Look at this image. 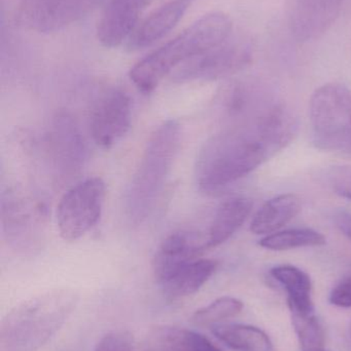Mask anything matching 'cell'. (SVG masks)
I'll return each instance as SVG.
<instances>
[{
    "instance_id": "1",
    "label": "cell",
    "mask_w": 351,
    "mask_h": 351,
    "mask_svg": "<svg viewBox=\"0 0 351 351\" xmlns=\"http://www.w3.org/2000/svg\"><path fill=\"white\" fill-rule=\"evenodd\" d=\"M294 119L274 104L263 112L214 136L198 156L200 189L214 192L253 172L292 140Z\"/></svg>"
},
{
    "instance_id": "2",
    "label": "cell",
    "mask_w": 351,
    "mask_h": 351,
    "mask_svg": "<svg viewBox=\"0 0 351 351\" xmlns=\"http://www.w3.org/2000/svg\"><path fill=\"white\" fill-rule=\"evenodd\" d=\"M233 23L224 12H210L196 21L181 34L146 56L131 71L130 80L144 94H150L179 66L228 40Z\"/></svg>"
},
{
    "instance_id": "3",
    "label": "cell",
    "mask_w": 351,
    "mask_h": 351,
    "mask_svg": "<svg viewBox=\"0 0 351 351\" xmlns=\"http://www.w3.org/2000/svg\"><path fill=\"white\" fill-rule=\"evenodd\" d=\"M78 304L70 291H55L14 307L0 325V351H38L63 327Z\"/></svg>"
},
{
    "instance_id": "4",
    "label": "cell",
    "mask_w": 351,
    "mask_h": 351,
    "mask_svg": "<svg viewBox=\"0 0 351 351\" xmlns=\"http://www.w3.org/2000/svg\"><path fill=\"white\" fill-rule=\"evenodd\" d=\"M181 141V125L165 121L150 136L127 192V213L134 223L144 222L154 208L171 171Z\"/></svg>"
},
{
    "instance_id": "5",
    "label": "cell",
    "mask_w": 351,
    "mask_h": 351,
    "mask_svg": "<svg viewBox=\"0 0 351 351\" xmlns=\"http://www.w3.org/2000/svg\"><path fill=\"white\" fill-rule=\"evenodd\" d=\"M309 112L317 147L351 154V92L346 86L328 84L317 88Z\"/></svg>"
},
{
    "instance_id": "6",
    "label": "cell",
    "mask_w": 351,
    "mask_h": 351,
    "mask_svg": "<svg viewBox=\"0 0 351 351\" xmlns=\"http://www.w3.org/2000/svg\"><path fill=\"white\" fill-rule=\"evenodd\" d=\"M105 183L101 178H89L70 188L57 206L58 230L64 241H78L93 227L102 215Z\"/></svg>"
},
{
    "instance_id": "7",
    "label": "cell",
    "mask_w": 351,
    "mask_h": 351,
    "mask_svg": "<svg viewBox=\"0 0 351 351\" xmlns=\"http://www.w3.org/2000/svg\"><path fill=\"white\" fill-rule=\"evenodd\" d=\"M4 235L14 249L34 253L45 239V208L23 191L8 189L1 196Z\"/></svg>"
},
{
    "instance_id": "8",
    "label": "cell",
    "mask_w": 351,
    "mask_h": 351,
    "mask_svg": "<svg viewBox=\"0 0 351 351\" xmlns=\"http://www.w3.org/2000/svg\"><path fill=\"white\" fill-rule=\"evenodd\" d=\"M47 135V152L58 180L67 181L80 174L86 164L87 146L76 119L57 113Z\"/></svg>"
},
{
    "instance_id": "9",
    "label": "cell",
    "mask_w": 351,
    "mask_h": 351,
    "mask_svg": "<svg viewBox=\"0 0 351 351\" xmlns=\"http://www.w3.org/2000/svg\"><path fill=\"white\" fill-rule=\"evenodd\" d=\"M251 60V49L247 43L228 39L179 66L172 77L177 82L218 80L243 69Z\"/></svg>"
},
{
    "instance_id": "10",
    "label": "cell",
    "mask_w": 351,
    "mask_h": 351,
    "mask_svg": "<svg viewBox=\"0 0 351 351\" xmlns=\"http://www.w3.org/2000/svg\"><path fill=\"white\" fill-rule=\"evenodd\" d=\"M132 121L130 97L117 88L103 93L95 103L90 128L97 145L109 149L117 145L129 132Z\"/></svg>"
},
{
    "instance_id": "11",
    "label": "cell",
    "mask_w": 351,
    "mask_h": 351,
    "mask_svg": "<svg viewBox=\"0 0 351 351\" xmlns=\"http://www.w3.org/2000/svg\"><path fill=\"white\" fill-rule=\"evenodd\" d=\"M154 0H109L97 27V37L105 47L121 45L137 28L142 12Z\"/></svg>"
},
{
    "instance_id": "12",
    "label": "cell",
    "mask_w": 351,
    "mask_h": 351,
    "mask_svg": "<svg viewBox=\"0 0 351 351\" xmlns=\"http://www.w3.org/2000/svg\"><path fill=\"white\" fill-rule=\"evenodd\" d=\"M78 0H22L21 23L39 32H52L69 24L80 14Z\"/></svg>"
},
{
    "instance_id": "13",
    "label": "cell",
    "mask_w": 351,
    "mask_h": 351,
    "mask_svg": "<svg viewBox=\"0 0 351 351\" xmlns=\"http://www.w3.org/2000/svg\"><path fill=\"white\" fill-rule=\"evenodd\" d=\"M207 249L206 239L197 233L177 231L164 239L154 258L155 278L160 282L183 264L199 259Z\"/></svg>"
},
{
    "instance_id": "14",
    "label": "cell",
    "mask_w": 351,
    "mask_h": 351,
    "mask_svg": "<svg viewBox=\"0 0 351 351\" xmlns=\"http://www.w3.org/2000/svg\"><path fill=\"white\" fill-rule=\"evenodd\" d=\"M343 0H297L293 27L302 40L319 37L339 14Z\"/></svg>"
},
{
    "instance_id": "15",
    "label": "cell",
    "mask_w": 351,
    "mask_h": 351,
    "mask_svg": "<svg viewBox=\"0 0 351 351\" xmlns=\"http://www.w3.org/2000/svg\"><path fill=\"white\" fill-rule=\"evenodd\" d=\"M189 5L190 0H171L155 10L132 33L130 49H144L162 39L177 26Z\"/></svg>"
},
{
    "instance_id": "16",
    "label": "cell",
    "mask_w": 351,
    "mask_h": 351,
    "mask_svg": "<svg viewBox=\"0 0 351 351\" xmlns=\"http://www.w3.org/2000/svg\"><path fill=\"white\" fill-rule=\"evenodd\" d=\"M216 267L214 260L199 258L175 268L158 284L170 298H183L198 292L214 276Z\"/></svg>"
},
{
    "instance_id": "17",
    "label": "cell",
    "mask_w": 351,
    "mask_h": 351,
    "mask_svg": "<svg viewBox=\"0 0 351 351\" xmlns=\"http://www.w3.org/2000/svg\"><path fill=\"white\" fill-rule=\"evenodd\" d=\"M253 202L245 196H235L223 202L212 219L205 237L208 250L226 243L247 221Z\"/></svg>"
},
{
    "instance_id": "18",
    "label": "cell",
    "mask_w": 351,
    "mask_h": 351,
    "mask_svg": "<svg viewBox=\"0 0 351 351\" xmlns=\"http://www.w3.org/2000/svg\"><path fill=\"white\" fill-rule=\"evenodd\" d=\"M300 198L292 193L282 194L268 200L256 214L251 225L255 234L274 233L299 214Z\"/></svg>"
},
{
    "instance_id": "19",
    "label": "cell",
    "mask_w": 351,
    "mask_h": 351,
    "mask_svg": "<svg viewBox=\"0 0 351 351\" xmlns=\"http://www.w3.org/2000/svg\"><path fill=\"white\" fill-rule=\"evenodd\" d=\"M271 276L286 289L291 313L315 311L313 282L306 272L296 266L280 265L272 268Z\"/></svg>"
},
{
    "instance_id": "20",
    "label": "cell",
    "mask_w": 351,
    "mask_h": 351,
    "mask_svg": "<svg viewBox=\"0 0 351 351\" xmlns=\"http://www.w3.org/2000/svg\"><path fill=\"white\" fill-rule=\"evenodd\" d=\"M212 334L223 343L236 351H272V342L265 332L253 326H212Z\"/></svg>"
},
{
    "instance_id": "21",
    "label": "cell",
    "mask_w": 351,
    "mask_h": 351,
    "mask_svg": "<svg viewBox=\"0 0 351 351\" xmlns=\"http://www.w3.org/2000/svg\"><path fill=\"white\" fill-rule=\"evenodd\" d=\"M326 243L321 233L313 229H290L267 235L260 241L259 245L272 251H286L297 247H317Z\"/></svg>"
},
{
    "instance_id": "22",
    "label": "cell",
    "mask_w": 351,
    "mask_h": 351,
    "mask_svg": "<svg viewBox=\"0 0 351 351\" xmlns=\"http://www.w3.org/2000/svg\"><path fill=\"white\" fill-rule=\"evenodd\" d=\"M291 313L302 351L325 350V332L315 311Z\"/></svg>"
},
{
    "instance_id": "23",
    "label": "cell",
    "mask_w": 351,
    "mask_h": 351,
    "mask_svg": "<svg viewBox=\"0 0 351 351\" xmlns=\"http://www.w3.org/2000/svg\"><path fill=\"white\" fill-rule=\"evenodd\" d=\"M243 303L233 297H222L207 306L198 309L193 315V322L199 326L218 325L225 319L236 317L242 311Z\"/></svg>"
},
{
    "instance_id": "24",
    "label": "cell",
    "mask_w": 351,
    "mask_h": 351,
    "mask_svg": "<svg viewBox=\"0 0 351 351\" xmlns=\"http://www.w3.org/2000/svg\"><path fill=\"white\" fill-rule=\"evenodd\" d=\"M162 336L171 351H222L205 336L190 330L167 329Z\"/></svg>"
},
{
    "instance_id": "25",
    "label": "cell",
    "mask_w": 351,
    "mask_h": 351,
    "mask_svg": "<svg viewBox=\"0 0 351 351\" xmlns=\"http://www.w3.org/2000/svg\"><path fill=\"white\" fill-rule=\"evenodd\" d=\"M327 178L336 193L351 200V167H333L328 172Z\"/></svg>"
},
{
    "instance_id": "26",
    "label": "cell",
    "mask_w": 351,
    "mask_h": 351,
    "mask_svg": "<svg viewBox=\"0 0 351 351\" xmlns=\"http://www.w3.org/2000/svg\"><path fill=\"white\" fill-rule=\"evenodd\" d=\"M94 351H134L133 338L125 331H113L105 335Z\"/></svg>"
},
{
    "instance_id": "27",
    "label": "cell",
    "mask_w": 351,
    "mask_h": 351,
    "mask_svg": "<svg viewBox=\"0 0 351 351\" xmlns=\"http://www.w3.org/2000/svg\"><path fill=\"white\" fill-rule=\"evenodd\" d=\"M330 302L342 308L351 307V276L342 278L332 290Z\"/></svg>"
},
{
    "instance_id": "28",
    "label": "cell",
    "mask_w": 351,
    "mask_h": 351,
    "mask_svg": "<svg viewBox=\"0 0 351 351\" xmlns=\"http://www.w3.org/2000/svg\"><path fill=\"white\" fill-rule=\"evenodd\" d=\"M334 222L337 228L351 241V213L338 210L334 215Z\"/></svg>"
},
{
    "instance_id": "29",
    "label": "cell",
    "mask_w": 351,
    "mask_h": 351,
    "mask_svg": "<svg viewBox=\"0 0 351 351\" xmlns=\"http://www.w3.org/2000/svg\"><path fill=\"white\" fill-rule=\"evenodd\" d=\"M350 339H351V324H350Z\"/></svg>"
},
{
    "instance_id": "30",
    "label": "cell",
    "mask_w": 351,
    "mask_h": 351,
    "mask_svg": "<svg viewBox=\"0 0 351 351\" xmlns=\"http://www.w3.org/2000/svg\"><path fill=\"white\" fill-rule=\"evenodd\" d=\"M324 351H326V350H324Z\"/></svg>"
}]
</instances>
